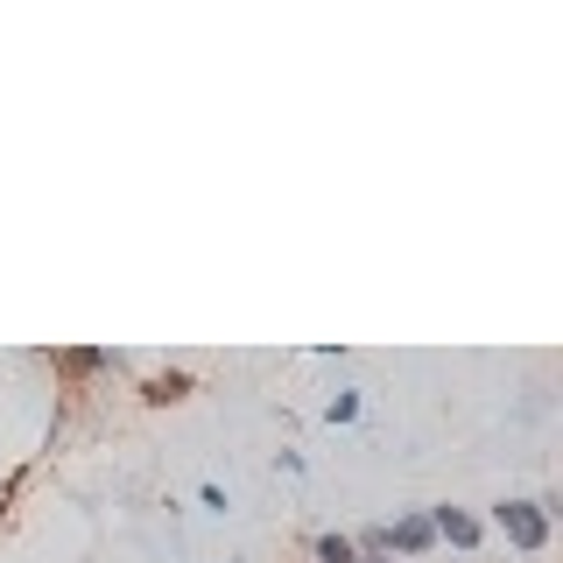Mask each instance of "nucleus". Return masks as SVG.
Returning <instances> with one entry per match:
<instances>
[{"label": "nucleus", "mask_w": 563, "mask_h": 563, "mask_svg": "<svg viewBox=\"0 0 563 563\" xmlns=\"http://www.w3.org/2000/svg\"><path fill=\"white\" fill-rule=\"evenodd\" d=\"M430 528H437L444 542H457V550H479V536H486V528L472 521L465 507H437V515H430Z\"/></svg>", "instance_id": "nucleus-2"}, {"label": "nucleus", "mask_w": 563, "mask_h": 563, "mask_svg": "<svg viewBox=\"0 0 563 563\" xmlns=\"http://www.w3.org/2000/svg\"><path fill=\"white\" fill-rule=\"evenodd\" d=\"M437 542V528H430V515H401L395 528H387V550H401V556H422Z\"/></svg>", "instance_id": "nucleus-3"}, {"label": "nucleus", "mask_w": 563, "mask_h": 563, "mask_svg": "<svg viewBox=\"0 0 563 563\" xmlns=\"http://www.w3.org/2000/svg\"><path fill=\"white\" fill-rule=\"evenodd\" d=\"M550 515H556L550 493H542V500H500L493 507V528H500L521 556H536V550H550Z\"/></svg>", "instance_id": "nucleus-1"}, {"label": "nucleus", "mask_w": 563, "mask_h": 563, "mask_svg": "<svg viewBox=\"0 0 563 563\" xmlns=\"http://www.w3.org/2000/svg\"><path fill=\"white\" fill-rule=\"evenodd\" d=\"M360 563H380V556H360Z\"/></svg>", "instance_id": "nucleus-7"}, {"label": "nucleus", "mask_w": 563, "mask_h": 563, "mask_svg": "<svg viewBox=\"0 0 563 563\" xmlns=\"http://www.w3.org/2000/svg\"><path fill=\"white\" fill-rule=\"evenodd\" d=\"M141 395H148L155 409H163V401H184V395H190V374H155L148 387H141Z\"/></svg>", "instance_id": "nucleus-5"}, {"label": "nucleus", "mask_w": 563, "mask_h": 563, "mask_svg": "<svg viewBox=\"0 0 563 563\" xmlns=\"http://www.w3.org/2000/svg\"><path fill=\"white\" fill-rule=\"evenodd\" d=\"M310 556H317V563H360L352 536H317V542H310Z\"/></svg>", "instance_id": "nucleus-6"}, {"label": "nucleus", "mask_w": 563, "mask_h": 563, "mask_svg": "<svg viewBox=\"0 0 563 563\" xmlns=\"http://www.w3.org/2000/svg\"><path fill=\"white\" fill-rule=\"evenodd\" d=\"M57 366H64V374H106V366H113V352H99V345H70V352H57Z\"/></svg>", "instance_id": "nucleus-4"}]
</instances>
